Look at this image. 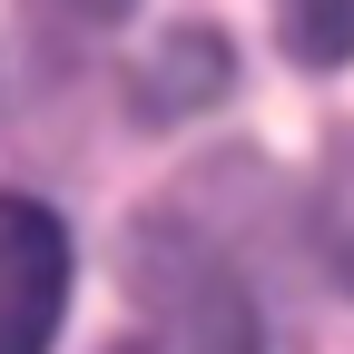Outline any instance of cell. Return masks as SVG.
<instances>
[{"instance_id": "1", "label": "cell", "mask_w": 354, "mask_h": 354, "mask_svg": "<svg viewBox=\"0 0 354 354\" xmlns=\"http://www.w3.org/2000/svg\"><path fill=\"white\" fill-rule=\"evenodd\" d=\"M128 286L148 295V315L187 354H256L266 344V295L246 276V256L216 227H197V197H167L158 216H138V236H128Z\"/></svg>"}, {"instance_id": "2", "label": "cell", "mask_w": 354, "mask_h": 354, "mask_svg": "<svg viewBox=\"0 0 354 354\" xmlns=\"http://www.w3.org/2000/svg\"><path fill=\"white\" fill-rule=\"evenodd\" d=\"M69 305V227L39 197H0V354H50Z\"/></svg>"}, {"instance_id": "3", "label": "cell", "mask_w": 354, "mask_h": 354, "mask_svg": "<svg viewBox=\"0 0 354 354\" xmlns=\"http://www.w3.org/2000/svg\"><path fill=\"white\" fill-rule=\"evenodd\" d=\"M138 79H158V88H138V109H148V118H177V109H197V99L227 88V39L177 30L167 50H158V69H138Z\"/></svg>"}, {"instance_id": "4", "label": "cell", "mask_w": 354, "mask_h": 354, "mask_svg": "<svg viewBox=\"0 0 354 354\" xmlns=\"http://www.w3.org/2000/svg\"><path fill=\"white\" fill-rule=\"evenodd\" d=\"M276 30L305 69H335L354 59V0H276Z\"/></svg>"}, {"instance_id": "5", "label": "cell", "mask_w": 354, "mask_h": 354, "mask_svg": "<svg viewBox=\"0 0 354 354\" xmlns=\"http://www.w3.org/2000/svg\"><path fill=\"white\" fill-rule=\"evenodd\" d=\"M315 236H325V256H335V276L354 286V128L335 138V158H325V187H315Z\"/></svg>"}, {"instance_id": "6", "label": "cell", "mask_w": 354, "mask_h": 354, "mask_svg": "<svg viewBox=\"0 0 354 354\" xmlns=\"http://www.w3.org/2000/svg\"><path fill=\"white\" fill-rule=\"evenodd\" d=\"M30 10H39V20H59V30H109L128 0H30Z\"/></svg>"}]
</instances>
